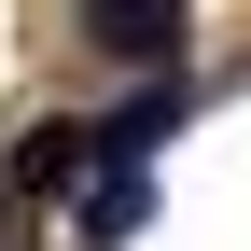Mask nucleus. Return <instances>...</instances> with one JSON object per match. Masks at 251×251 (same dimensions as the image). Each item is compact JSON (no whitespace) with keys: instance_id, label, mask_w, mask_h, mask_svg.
I'll return each mask as SVG.
<instances>
[{"instance_id":"obj_2","label":"nucleus","mask_w":251,"mask_h":251,"mask_svg":"<svg viewBox=\"0 0 251 251\" xmlns=\"http://www.w3.org/2000/svg\"><path fill=\"white\" fill-rule=\"evenodd\" d=\"M168 126H181V70H153L112 126H84V153H98V168H153V153H168Z\"/></svg>"},{"instance_id":"obj_1","label":"nucleus","mask_w":251,"mask_h":251,"mask_svg":"<svg viewBox=\"0 0 251 251\" xmlns=\"http://www.w3.org/2000/svg\"><path fill=\"white\" fill-rule=\"evenodd\" d=\"M84 14V42L126 56V70H168V42H181V0H70Z\"/></svg>"},{"instance_id":"obj_3","label":"nucleus","mask_w":251,"mask_h":251,"mask_svg":"<svg viewBox=\"0 0 251 251\" xmlns=\"http://www.w3.org/2000/svg\"><path fill=\"white\" fill-rule=\"evenodd\" d=\"M0 181H14V196H70V181H98V153H84V126L56 112V126H28V140H14V168H0Z\"/></svg>"},{"instance_id":"obj_4","label":"nucleus","mask_w":251,"mask_h":251,"mask_svg":"<svg viewBox=\"0 0 251 251\" xmlns=\"http://www.w3.org/2000/svg\"><path fill=\"white\" fill-rule=\"evenodd\" d=\"M153 224V181L140 168H98V181H84V237H140Z\"/></svg>"}]
</instances>
